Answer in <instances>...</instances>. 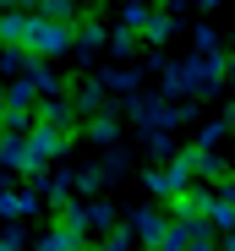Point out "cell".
Here are the masks:
<instances>
[{"instance_id":"obj_2","label":"cell","mask_w":235,"mask_h":251,"mask_svg":"<svg viewBox=\"0 0 235 251\" xmlns=\"http://www.w3.org/2000/svg\"><path fill=\"white\" fill-rule=\"evenodd\" d=\"M27 142H33V153H38V158H55V153L66 148V131H60V126H38Z\"/></svg>"},{"instance_id":"obj_3","label":"cell","mask_w":235,"mask_h":251,"mask_svg":"<svg viewBox=\"0 0 235 251\" xmlns=\"http://www.w3.org/2000/svg\"><path fill=\"white\" fill-rule=\"evenodd\" d=\"M44 126H60V131H66V126H71V104H50L44 109Z\"/></svg>"},{"instance_id":"obj_4","label":"cell","mask_w":235,"mask_h":251,"mask_svg":"<svg viewBox=\"0 0 235 251\" xmlns=\"http://www.w3.org/2000/svg\"><path fill=\"white\" fill-rule=\"evenodd\" d=\"M27 202H33V197H0V213H22Z\"/></svg>"},{"instance_id":"obj_1","label":"cell","mask_w":235,"mask_h":251,"mask_svg":"<svg viewBox=\"0 0 235 251\" xmlns=\"http://www.w3.org/2000/svg\"><path fill=\"white\" fill-rule=\"evenodd\" d=\"M66 38H71V22H60V17H33L27 33H22V50H33V55H60Z\"/></svg>"},{"instance_id":"obj_5","label":"cell","mask_w":235,"mask_h":251,"mask_svg":"<svg viewBox=\"0 0 235 251\" xmlns=\"http://www.w3.org/2000/svg\"><path fill=\"white\" fill-rule=\"evenodd\" d=\"M109 251H121V240H115V246H109Z\"/></svg>"}]
</instances>
